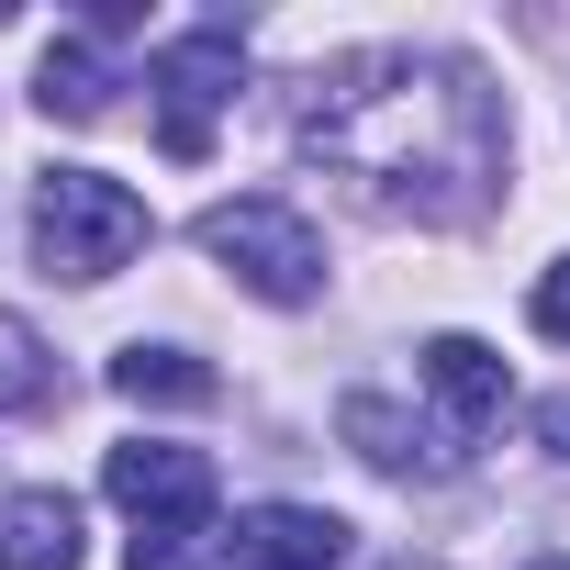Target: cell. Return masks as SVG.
I'll return each mask as SVG.
<instances>
[{
	"mask_svg": "<svg viewBox=\"0 0 570 570\" xmlns=\"http://www.w3.org/2000/svg\"><path fill=\"white\" fill-rule=\"evenodd\" d=\"M381 570H436V559H381Z\"/></svg>",
	"mask_w": 570,
	"mask_h": 570,
	"instance_id": "cell-15",
	"label": "cell"
},
{
	"mask_svg": "<svg viewBox=\"0 0 570 570\" xmlns=\"http://www.w3.org/2000/svg\"><path fill=\"white\" fill-rule=\"evenodd\" d=\"M101 492L135 514V537L213 525V459H202V448H157V436H135V448L101 459Z\"/></svg>",
	"mask_w": 570,
	"mask_h": 570,
	"instance_id": "cell-5",
	"label": "cell"
},
{
	"mask_svg": "<svg viewBox=\"0 0 570 570\" xmlns=\"http://www.w3.org/2000/svg\"><path fill=\"white\" fill-rule=\"evenodd\" d=\"M525 570H570V559H525Z\"/></svg>",
	"mask_w": 570,
	"mask_h": 570,
	"instance_id": "cell-16",
	"label": "cell"
},
{
	"mask_svg": "<svg viewBox=\"0 0 570 570\" xmlns=\"http://www.w3.org/2000/svg\"><path fill=\"white\" fill-rule=\"evenodd\" d=\"M202 257H224L246 292L279 303V314L325 292V235H314L292 202H213V213H202Z\"/></svg>",
	"mask_w": 570,
	"mask_h": 570,
	"instance_id": "cell-3",
	"label": "cell"
},
{
	"mask_svg": "<svg viewBox=\"0 0 570 570\" xmlns=\"http://www.w3.org/2000/svg\"><path fill=\"white\" fill-rule=\"evenodd\" d=\"M537 336H559V347H570V257L537 279Z\"/></svg>",
	"mask_w": 570,
	"mask_h": 570,
	"instance_id": "cell-13",
	"label": "cell"
},
{
	"mask_svg": "<svg viewBox=\"0 0 570 570\" xmlns=\"http://www.w3.org/2000/svg\"><path fill=\"white\" fill-rule=\"evenodd\" d=\"M425 392H436L448 436H492L503 403H514V370H503L481 336H425Z\"/></svg>",
	"mask_w": 570,
	"mask_h": 570,
	"instance_id": "cell-7",
	"label": "cell"
},
{
	"mask_svg": "<svg viewBox=\"0 0 570 570\" xmlns=\"http://www.w3.org/2000/svg\"><path fill=\"white\" fill-rule=\"evenodd\" d=\"M46 392H57V358L35 347V325H23V314H0V414H35Z\"/></svg>",
	"mask_w": 570,
	"mask_h": 570,
	"instance_id": "cell-12",
	"label": "cell"
},
{
	"mask_svg": "<svg viewBox=\"0 0 570 570\" xmlns=\"http://www.w3.org/2000/svg\"><path fill=\"white\" fill-rule=\"evenodd\" d=\"M303 135L392 213H481L503 179V112L459 57H347L314 79Z\"/></svg>",
	"mask_w": 570,
	"mask_h": 570,
	"instance_id": "cell-1",
	"label": "cell"
},
{
	"mask_svg": "<svg viewBox=\"0 0 570 570\" xmlns=\"http://www.w3.org/2000/svg\"><path fill=\"white\" fill-rule=\"evenodd\" d=\"M224 559L235 570H336L347 559V514H325V503H257V514H235Z\"/></svg>",
	"mask_w": 570,
	"mask_h": 570,
	"instance_id": "cell-6",
	"label": "cell"
},
{
	"mask_svg": "<svg viewBox=\"0 0 570 570\" xmlns=\"http://www.w3.org/2000/svg\"><path fill=\"white\" fill-rule=\"evenodd\" d=\"M0 570H79V503L68 492H12L0 503Z\"/></svg>",
	"mask_w": 570,
	"mask_h": 570,
	"instance_id": "cell-8",
	"label": "cell"
},
{
	"mask_svg": "<svg viewBox=\"0 0 570 570\" xmlns=\"http://www.w3.org/2000/svg\"><path fill=\"white\" fill-rule=\"evenodd\" d=\"M112 392H124V403H168V414H190V403H213V370H202L190 347H146V336H135V347L112 358Z\"/></svg>",
	"mask_w": 570,
	"mask_h": 570,
	"instance_id": "cell-11",
	"label": "cell"
},
{
	"mask_svg": "<svg viewBox=\"0 0 570 570\" xmlns=\"http://www.w3.org/2000/svg\"><path fill=\"white\" fill-rule=\"evenodd\" d=\"M235 79H246V46H235L224 23L157 46V68H146V90H157V146H168V157H213V124H224Z\"/></svg>",
	"mask_w": 570,
	"mask_h": 570,
	"instance_id": "cell-4",
	"label": "cell"
},
{
	"mask_svg": "<svg viewBox=\"0 0 570 570\" xmlns=\"http://www.w3.org/2000/svg\"><path fill=\"white\" fill-rule=\"evenodd\" d=\"M336 425H347V448H358L370 470H448V448H436L403 403H381V392H347V403H336Z\"/></svg>",
	"mask_w": 570,
	"mask_h": 570,
	"instance_id": "cell-9",
	"label": "cell"
},
{
	"mask_svg": "<svg viewBox=\"0 0 570 570\" xmlns=\"http://www.w3.org/2000/svg\"><path fill=\"white\" fill-rule=\"evenodd\" d=\"M146 202L124 190V179H101V168H46L35 179V257H46V279H112V268H135L146 257Z\"/></svg>",
	"mask_w": 570,
	"mask_h": 570,
	"instance_id": "cell-2",
	"label": "cell"
},
{
	"mask_svg": "<svg viewBox=\"0 0 570 570\" xmlns=\"http://www.w3.org/2000/svg\"><path fill=\"white\" fill-rule=\"evenodd\" d=\"M35 112H57V124H101V112H112V68H101L90 35H57V46H46V68H35Z\"/></svg>",
	"mask_w": 570,
	"mask_h": 570,
	"instance_id": "cell-10",
	"label": "cell"
},
{
	"mask_svg": "<svg viewBox=\"0 0 570 570\" xmlns=\"http://www.w3.org/2000/svg\"><path fill=\"white\" fill-rule=\"evenodd\" d=\"M537 436H548V459H570V392H548V403H537Z\"/></svg>",
	"mask_w": 570,
	"mask_h": 570,
	"instance_id": "cell-14",
	"label": "cell"
}]
</instances>
